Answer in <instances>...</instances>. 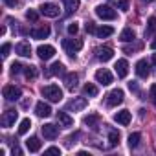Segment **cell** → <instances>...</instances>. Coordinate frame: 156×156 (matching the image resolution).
I'll return each mask as SVG.
<instances>
[{
    "label": "cell",
    "mask_w": 156,
    "mask_h": 156,
    "mask_svg": "<svg viewBox=\"0 0 156 156\" xmlns=\"http://www.w3.org/2000/svg\"><path fill=\"white\" fill-rule=\"evenodd\" d=\"M42 96L51 103H59L62 99V90L57 85H48V87H42Z\"/></svg>",
    "instance_id": "1"
},
{
    "label": "cell",
    "mask_w": 156,
    "mask_h": 156,
    "mask_svg": "<svg viewBox=\"0 0 156 156\" xmlns=\"http://www.w3.org/2000/svg\"><path fill=\"white\" fill-rule=\"evenodd\" d=\"M62 48L66 50V53L68 55H75V51H79L81 48H83V41L81 39H64L62 41Z\"/></svg>",
    "instance_id": "2"
},
{
    "label": "cell",
    "mask_w": 156,
    "mask_h": 156,
    "mask_svg": "<svg viewBox=\"0 0 156 156\" xmlns=\"http://www.w3.org/2000/svg\"><path fill=\"white\" fill-rule=\"evenodd\" d=\"M96 15H98L99 19H103V20H114V19L118 17L116 9H112L110 6H105V4H99V6L96 8Z\"/></svg>",
    "instance_id": "3"
},
{
    "label": "cell",
    "mask_w": 156,
    "mask_h": 156,
    "mask_svg": "<svg viewBox=\"0 0 156 156\" xmlns=\"http://www.w3.org/2000/svg\"><path fill=\"white\" fill-rule=\"evenodd\" d=\"M2 94H4V98H6L8 101H17V99H20V96H22L20 88L15 87V85H6L4 90H2Z\"/></svg>",
    "instance_id": "4"
},
{
    "label": "cell",
    "mask_w": 156,
    "mask_h": 156,
    "mask_svg": "<svg viewBox=\"0 0 156 156\" xmlns=\"http://www.w3.org/2000/svg\"><path fill=\"white\" fill-rule=\"evenodd\" d=\"M123 90H119V88H116V90H112L108 96H107V105L108 107H116V105H121L123 103Z\"/></svg>",
    "instance_id": "5"
},
{
    "label": "cell",
    "mask_w": 156,
    "mask_h": 156,
    "mask_svg": "<svg viewBox=\"0 0 156 156\" xmlns=\"http://www.w3.org/2000/svg\"><path fill=\"white\" fill-rule=\"evenodd\" d=\"M96 81H98L99 85L107 87V85H110V83H112V73H110L107 68H101V70H98V72H96Z\"/></svg>",
    "instance_id": "6"
},
{
    "label": "cell",
    "mask_w": 156,
    "mask_h": 156,
    "mask_svg": "<svg viewBox=\"0 0 156 156\" xmlns=\"http://www.w3.org/2000/svg\"><path fill=\"white\" fill-rule=\"evenodd\" d=\"M87 105H88L87 98H73V99L66 105V108H68V110H73V112H79V110L87 108Z\"/></svg>",
    "instance_id": "7"
},
{
    "label": "cell",
    "mask_w": 156,
    "mask_h": 156,
    "mask_svg": "<svg viewBox=\"0 0 156 156\" xmlns=\"http://www.w3.org/2000/svg\"><path fill=\"white\" fill-rule=\"evenodd\" d=\"M96 57H98L99 61L107 62V61H110V59L114 57V50H112L110 46H99V48L96 50Z\"/></svg>",
    "instance_id": "8"
},
{
    "label": "cell",
    "mask_w": 156,
    "mask_h": 156,
    "mask_svg": "<svg viewBox=\"0 0 156 156\" xmlns=\"http://www.w3.org/2000/svg\"><path fill=\"white\" fill-rule=\"evenodd\" d=\"M37 55H39L42 61H48V59H51V57L55 55V48H53V46H50V44L39 46V48H37Z\"/></svg>",
    "instance_id": "9"
},
{
    "label": "cell",
    "mask_w": 156,
    "mask_h": 156,
    "mask_svg": "<svg viewBox=\"0 0 156 156\" xmlns=\"http://www.w3.org/2000/svg\"><path fill=\"white\" fill-rule=\"evenodd\" d=\"M41 13L44 17L55 19V17H59V6H55V4H42L41 6Z\"/></svg>",
    "instance_id": "10"
},
{
    "label": "cell",
    "mask_w": 156,
    "mask_h": 156,
    "mask_svg": "<svg viewBox=\"0 0 156 156\" xmlns=\"http://www.w3.org/2000/svg\"><path fill=\"white\" fill-rule=\"evenodd\" d=\"M42 136H44L46 140H55V138L59 136V127H55V125H51V123H46V125L42 127Z\"/></svg>",
    "instance_id": "11"
},
{
    "label": "cell",
    "mask_w": 156,
    "mask_h": 156,
    "mask_svg": "<svg viewBox=\"0 0 156 156\" xmlns=\"http://www.w3.org/2000/svg\"><path fill=\"white\" fill-rule=\"evenodd\" d=\"M17 110H6L4 112V116H2V121H0V123H2V127L4 129H8V127H11L13 123H15V119H17Z\"/></svg>",
    "instance_id": "12"
},
{
    "label": "cell",
    "mask_w": 156,
    "mask_h": 156,
    "mask_svg": "<svg viewBox=\"0 0 156 156\" xmlns=\"http://www.w3.org/2000/svg\"><path fill=\"white\" fill-rule=\"evenodd\" d=\"M35 112H37L39 118H48V116H51V107L44 101H39L35 105Z\"/></svg>",
    "instance_id": "13"
},
{
    "label": "cell",
    "mask_w": 156,
    "mask_h": 156,
    "mask_svg": "<svg viewBox=\"0 0 156 156\" xmlns=\"http://www.w3.org/2000/svg\"><path fill=\"white\" fill-rule=\"evenodd\" d=\"M136 73H138V77H141V79H147L149 77V62L145 59L136 62Z\"/></svg>",
    "instance_id": "14"
},
{
    "label": "cell",
    "mask_w": 156,
    "mask_h": 156,
    "mask_svg": "<svg viewBox=\"0 0 156 156\" xmlns=\"http://www.w3.org/2000/svg\"><path fill=\"white\" fill-rule=\"evenodd\" d=\"M77 83H79V75H77V73L70 72V73H66V75H64V85H66V88H68V90L77 88Z\"/></svg>",
    "instance_id": "15"
},
{
    "label": "cell",
    "mask_w": 156,
    "mask_h": 156,
    "mask_svg": "<svg viewBox=\"0 0 156 156\" xmlns=\"http://www.w3.org/2000/svg\"><path fill=\"white\" fill-rule=\"evenodd\" d=\"M114 68H116L118 77H121V79H123V77H127V73H129V62H127L125 59H119Z\"/></svg>",
    "instance_id": "16"
},
{
    "label": "cell",
    "mask_w": 156,
    "mask_h": 156,
    "mask_svg": "<svg viewBox=\"0 0 156 156\" xmlns=\"http://www.w3.org/2000/svg\"><path fill=\"white\" fill-rule=\"evenodd\" d=\"M15 51H17L20 57H30V55H31V46H30V42L22 41V42H19V44L15 46Z\"/></svg>",
    "instance_id": "17"
},
{
    "label": "cell",
    "mask_w": 156,
    "mask_h": 156,
    "mask_svg": "<svg viewBox=\"0 0 156 156\" xmlns=\"http://www.w3.org/2000/svg\"><path fill=\"white\" fill-rule=\"evenodd\" d=\"M114 121H118L119 125H129L130 123V112L129 110H119L114 114Z\"/></svg>",
    "instance_id": "18"
},
{
    "label": "cell",
    "mask_w": 156,
    "mask_h": 156,
    "mask_svg": "<svg viewBox=\"0 0 156 156\" xmlns=\"http://www.w3.org/2000/svg\"><path fill=\"white\" fill-rule=\"evenodd\" d=\"M57 121H59L61 127H72L73 125V119L66 112H57Z\"/></svg>",
    "instance_id": "19"
},
{
    "label": "cell",
    "mask_w": 156,
    "mask_h": 156,
    "mask_svg": "<svg viewBox=\"0 0 156 156\" xmlns=\"http://www.w3.org/2000/svg\"><path fill=\"white\" fill-rule=\"evenodd\" d=\"M26 147H28L30 152H39V151H41V140L33 136V138L26 140Z\"/></svg>",
    "instance_id": "20"
},
{
    "label": "cell",
    "mask_w": 156,
    "mask_h": 156,
    "mask_svg": "<svg viewBox=\"0 0 156 156\" xmlns=\"http://www.w3.org/2000/svg\"><path fill=\"white\" fill-rule=\"evenodd\" d=\"M48 35H50V28L48 26H41V28H37V30L31 31V37L33 39H46Z\"/></svg>",
    "instance_id": "21"
},
{
    "label": "cell",
    "mask_w": 156,
    "mask_h": 156,
    "mask_svg": "<svg viewBox=\"0 0 156 156\" xmlns=\"http://www.w3.org/2000/svg\"><path fill=\"white\" fill-rule=\"evenodd\" d=\"M61 73H64V64L62 62H53L50 66V70L46 72V75H61Z\"/></svg>",
    "instance_id": "22"
},
{
    "label": "cell",
    "mask_w": 156,
    "mask_h": 156,
    "mask_svg": "<svg viewBox=\"0 0 156 156\" xmlns=\"http://www.w3.org/2000/svg\"><path fill=\"white\" fill-rule=\"evenodd\" d=\"M112 33H114V28H110V26H101V28H96V35H98L99 39L110 37Z\"/></svg>",
    "instance_id": "23"
},
{
    "label": "cell",
    "mask_w": 156,
    "mask_h": 156,
    "mask_svg": "<svg viewBox=\"0 0 156 156\" xmlns=\"http://www.w3.org/2000/svg\"><path fill=\"white\" fill-rule=\"evenodd\" d=\"M99 114H88L87 118H85V125H88V127H92V129H98V125H99Z\"/></svg>",
    "instance_id": "24"
},
{
    "label": "cell",
    "mask_w": 156,
    "mask_h": 156,
    "mask_svg": "<svg viewBox=\"0 0 156 156\" xmlns=\"http://www.w3.org/2000/svg\"><path fill=\"white\" fill-rule=\"evenodd\" d=\"M134 39H136V35H134V31L130 28H125L121 31V35H119V41H123V42H132Z\"/></svg>",
    "instance_id": "25"
},
{
    "label": "cell",
    "mask_w": 156,
    "mask_h": 156,
    "mask_svg": "<svg viewBox=\"0 0 156 156\" xmlns=\"http://www.w3.org/2000/svg\"><path fill=\"white\" fill-rule=\"evenodd\" d=\"M156 35V17H151L147 22V30H145V37H152Z\"/></svg>",
    "instance_id": "26"
},
{
    "label": "cell",
    "mask_w": 156,
    "mask_h": 156,
    "mask_svg": "<svg viewBox=\"0 0 156 156\" xmlns=\"http://www.w3.org/2000/svg\"><path fill=\"white\" fill-rule=\"evenodd\" d=\"M140 141H141V134H140V132H132V134L129 136V147H130V149H136V147L140 145Z\"/></svg>",
    "instance_id": "27"
},
{
    "label": "cell",
    "mask_w": 156,
    "mask_h": 156,
    "mask_svg": "<svg viewBox=\"0 0 156 156\" xmlns=\"http://www.w3.org/2000/svg\"><path fill=\"white\" fill-rule=\"evenodd\" d=\"M62 4H64L66 11L72 13V11H77V8H79V0H62Z\"/></svg>",
    "instance_id": "28"
},
{
    "label": "cell",
    "mask_w": 156,
    "mask_h": 156,
    "mask_svg": "<svg viewBox=\"0 0 156 156\" xmlns=\"http://www.w3.org/2000/svg\"><path fill=\"white\" fill-rule=\"evenodd\" d=\"M83 92H85L87 96H90V98H96V96H98V87L92 85V83H87V85L83 87Z\"/></svg>",
    "instance_id": "29"
},
{
    "label": "cell",
    "mask_w": 156,
    "mask_h": 156,
    "mask_svg": "<svg viewBox=\"0 0 156 156\" xmlns=\"http://www.w3.org/2000/svg\"><path fill=\"white\" fill-rule=\"evenodd\" d=\"M24 75L28 77V79H35L37 77V66H33V64L24 66Z\"/></svg>",
    "instance_id": "30"
},
{
    "label": "cell",
    "mask_w": 156,
    "mask_h": 156,
    "mask_svg": "<svg viewBox=\"0 0 156 156\" xmlns=\"http://www.w3.org/2000/svg\"><path fill=\"white\" fill-rule=\"evenodd\" d=\"M30 129H31V121L26 118V119H22V121H20V127H19V134H20V136H24V134H26Z\"/></svg>",
    "instance_id": "31"
},
{
    "label": "cell",
    "mask_w": 156,
    "mask_h": 156,
    "mask_svg": "<svg viewBox=\"0 0 156 156\" xmlns=\"http://www.w3.org/2000/svg\"><path fill=\"white\" fill-rule=\"evenodd\" d=\"M118 141H119V132L114 130V129H110L108 130V143L110 145H118Z\"/></svg>",
    "instance_id": "32"
},
{
    "label": "cell",
    "mask_w": 156,
    "mask_h": 156,
    "mask_svg": "<svg viewBox=\"0 0 156 156\" xmlns=\"http://www.w3.org/2000/svg\"><path fill=\"white\" fill-rule=\"evenodd\" d=\"M26 19H28V20H31V22H37L39 13H37L35 9H28V11H26Z\"/></svg>",
    "instance_id": "33"
},
{
    "label": "cell",
    "mask_w": 156,
    "mask_h": 156,
    "mask_svg": "<svg viewBox=\"0 0 156 156\" xmlns=\"http://www.w3.org/2000/svg\"><path fill=\"white\" fill-rule=\"evenodd\" d=\"M22 68H24V66H22L20 62H13V64H11V73H13V75H17V73H20V72H22Z\"/></svg>",
    "instance_id": "34"
},
{
    "label": "cell",
    "mask_w": 156,
    "mask_h": 156,
    "mask_svg": "<svg viewBox=\"0 0 156 156\" xmlns=\"http://www.w3.org/2000/svg\"><path fill=\"white\" fill-rule=\"evenodd\" d=\"M77 31H79V26H77V22L68 24V33H70V35H75Z\"/></svg>",
    "instance_id": "35"
},
{
    "label": "cell",
    "mask_w": 156,
    "mask_h": 156,
    "mask_svg": "<svg viewBox=\"0 0 156 156\" xmlns=\"http://www.w3.org/2000/svg\"><path fill=\"white\" fill-rule=\"evenodd\" d=\"M118 8L121 11H129V0H118Z\"/></svg>",
    "instance_id": "36"
},
{
    "label": "cell",
    "mask_w": 156,
    "mask_h": 156,
    "mask_svg": "<svg viewBox=\"0 0 156 156\" xmlns=\"http://www.w3.org/2000/svg\"><path fill=\"white\" fill-rule=\"evenodd\" d=\"M85 30H87V33H96V24L94 22H87Z\"/></svg>",
    "instance_id": "37"
},
{
    "label": "cell",
    "mask_w": 156,
    "mask_h": 156,
    "mask_svg": "<svg viewBox=\"0 0 156 156\" xmlns=\"http://www.w3.org/2000/svg\"><path fill=\"white\" fill-rule=\"evenodd\" d=\"M9 50H11V44L6 42V44L2 46V57H8V55H9Z\"/></svg>",
    "instance_id": "38"
},
{
    "label": "cell",
    "mask_w": 156,
    "mask_h": 156,
    "mask_svg": "<svg viewBox=\"0 0 156 156\" xmlns=\"http://www.w3.org/2000/svg\"><path fill=\"white\" fill-rule=\"evenodd\" d=\"M44 154H61V149L59 147H50L44 151Z\"/></svg>",
    "instance_id": "39"
},
{
    "label": "cell",
    "mask_w": 156,
    "mask_h": 156,
    "mask_svg": "<svg viewBox=\"0 0 156 156\" xmlns=\"http://www.w3.org/2000/svg\"><path fill=\"white\" fill-rule=\"evenodd\" d=\"M151 99H152V103H154V107H156V85L151 87Z\"/></svg>",
    "instance_id": "40"
},
{
    "label": "cell",
    "mask_w": 156,
    "mask_h": 156,
    "mask_svg": "<svg viewBox=\"0 0 156 156\" xmlns=\"http://www.w3.org/2000/svg\"><path fill=\"white\" fill-rule=\"evenodd\" d=\"M4 4L9 6V8H15V6L19 4V0H4Z\"/></svg>",
    "instance_id": "41"
},
{
    "label": "cell",
    "mask_w": 156,
    "mask_h": 156,
    "mask_svg": "<svg viewBox=\"0 0 156 156\" xmlns=\"http://www.w3.org/2000/svg\"><path fill=\"white\" fill-rule=\"evenodd\" d=\"M129 88H130V90H132V92H136V94H138V92H140V88H138V85H136V83H134V81H130V83H129Z\"/></svg>",
    "instance_id": "42"
},
{
    "label": "cell",
    "mask_w": 156,
    "mask_h": 156,
    "mask_svg": "<svg viewBox=\"0 0 156 156\" xmlns=\"http://www.w3.org/2000/svg\"><path fill=\"white\" fill-rule=\"evenodd\" d=\"M30 103H31L30 99H24V101H22L20 105H22V108H28V107H30Z\"/></svg>",
    "instance_id": "43"
},
{
    "label": "cell",
    "mask_w": 156,
    "mask_h": 156,
    "mask_svg": "<svg viewBox=\"0 0 156 156\" xmlns=\"http://www.w3.org/2000/svg\"><path fill=\"white\" fill-rule=\"evenodd\" d=\"M13 154H17V156H20V154H22V151H20L19 147H15V149H13Z\"/></svg>",
    "instance_id": "44"
},
{
    "label": "cell",
    "mask_w": 156,
    "mask_h": 156,
    "mask_svg": "<svg viewBox=\"0 0 156 156\" xmlns=\"http://www.w3.org/2000/svg\"><path fill=\"white\" fill-rule=\"evenodd\" d=\"M152 66H154V72H156V53H152Z\"/></svg>",
    "instance_id": "45"
},
{
    "label": "cell",
    "mask_w": 156,
    "mask_h": 156,
    "mask_svg": "<svg viewBox=\"0 0 156 156\" xmlns=\"http://www.w3.org/2000/svg\"><path fill=\"white\" fill-rule=\"evenodd\" d=\"M151 48H152V50H156V41H152V42H151Z\"/></svg>",
    "instance_id": "46"
},
{
    "label": "cell",
    "mask_w": 156,
    "mask_h": 156,
    "mask_svg": "<svg viewBox=\"0 0 156 156\" xmlns=\"http://www.w3.org/2000/svg\"><path fill=\"white\" fill-rule=\"evenodd\" d=\"M143 2H147V4H149V2H154V0H143Z\"/></svg>",
    "instance_id": "47"
}]
</instances>
